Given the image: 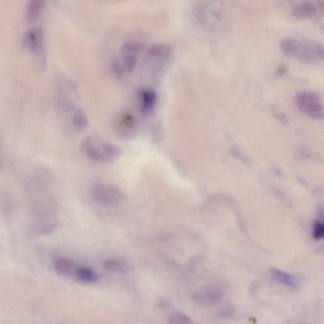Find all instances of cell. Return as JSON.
<instances>
[{
    "mask_svg": "<svg viewBox=\"0 0 324 324\" xmlns=\"http://www.w3.org/2000/svg\"><path fill=\"white\" fill-rule=\"evenodd\" d=\"M280 45L285 55L299 61L314 64L323 61V47L320 43L286 37Z\"/></svg>",
    "mask_w": 324,
    "mask_h": 324,
    "instance_id": "6da1fadb",
    "label": "cell"
},
{
    "mask_svg": "<svg viewBox=\"0 0 324 324\" xmlns=\"http://www.w3.org/2000/svg\"><path fill=\"white\" fill-rule=\"evenodd\" d=\"M295 103L300 111L312 119L323 118L322 100L316 93L311 91H300L295 97Z\"/></svg>",
    "mask_w": 324,
    "mask_h": 324,
    "instance_id": "7a4b0ae2",
    "label": "cell"
},
{
    "mask_svg": "<svg viewBox=\"0 0 324 324\" xmlns=\"http://www.w3.org/2000/svg\"><path fill=\"white\" fill-rule=\"evenodd\" d=\"M92 195L98 203L105 206H117L124 201L121 189L108 184H97L92 189Z\"/></svg>",
    "mask_w": 324,
    "mask_h": 324,
    "instance_id": "3957f363",
    "label": "cell"
},
{
    "mask_svg": "<svg viewBox=\"0 0 324 324\" xmlns=\"http://www.w3.org/2000/svg\"><path fill=\"white\" fill-rule=\"evenodd\" d=\"M224 292L216 285H207L200 288L192 294V299L198 305L207 307L214 305L221 301Z\"/></svg>",
    "mask_w": 324,
    "mask_h": 324,
    "instance_id": "277c9868",
    "label": "cell"
},
{
    "mask_svg": "<svg viewBox=\"0 0 324 324\" xmlns=\"http://www.w3.org/2000/svg\"><path fill=\"white\" fill-rule=\"evenodd\" d=\"M319 10L323 11V1H304L295 4L292 7L291 13L296 18L309 19L314 18Z\"/></svg>",
    "mask_w": 324,
    "mask_h": 324,
    "instance_id": "5b68a950",
    "label": "cell"
},
{
    "mask_svg": "<svg viewBox=\"0 0 324 324\" xmlns=\"http://www.w3.org/2000/svg\"><path fill=\"white\" fill-rule=\"evenodd\" d=\"M270 275L271 279L277 284L285 285L293 289H296L299 287V283L296 278L284 271L271 268Z\"/></svg>",
    "mask_w": 324,
    "mask_h": 324,
    "instance_id": "8992f818",
    "label": "cell"
},
{
    "mask_svg": "<svg viewBox=\"0 0 324 324\" xmlns=\"http://www.w3.org/2000/svg\"><path fill=\"white\" fill-rule=\"evenodd\" d=\"M55 268L60 274L76 279L79 267L74 260L64 258L59 259L55 262Z\"/></svg>",
    "mask_w": 324,
    "mask_h": 324,
    "instance_id": "52a82bcc",
    "label": "cell"
},
{
    "mask_svg": "<svg viewBox=\"0 0 324 324\" xmlns=\"http://www.w3.org/2000/svg\"><path fill=\"white\" fill-rule=\"evenodd\" d=\"M43 40V32L40 28H34L26 33L24 43L25 45L33 51L40 49Z\"/></svg>",
    "mask_w": 324,
    "mask_h": 324,
    "instance_id": "ba28073f",
    "label": "cell"
},
{
    "mask_svg": "<svg viewBox=\"0 0 324 324\" xmlns=\"http://www.w3.org/2000/svg\"><path fill=\"white\" fill-rule=\"evenodd\" d=\"M142 105L141 112L144 115H149L153 112L157 101V95L155 91L152 90L144 91L141 96Z\"/></svg>",
    "mask_w": 324,
    "mask_h": 324,
    "instance_id": "9c48e42d",
    "label": "cell"
},
{
    "mask_svg": "<svg viewBox=\"0 0 324 324\" xmlns=\"http://www.w3.org/2000/svg\"><path fill=\"white\" fill-rule=\"evenodd\" d=\"M103 154L104 155L105 162H112L121 155V149L113 144L105 143L100 145Z\"/></svg>",
    "mask_w": 324,
    "mask_h": 324,
    "instance_id": "30bf717a",
    "label": "cell"
},
{
    "mask_svg": "<svg viewBox=\"0 0 324 324\" xmlns=\"http://www.w3.org/2000/svg\"><path fill=\"white\" fill-rule=\"evenodd\" d=\"M171 52V47L169 45L155 44L149 48L147 55L151 57L165 58L169 56Z\"/></svg>",
    "mask_w": 324,
    "mask_h": 324,
    "instance_id": "8fae6325",
    "label": "cell"
},
{
    "mask_svg": "<svg viewBox=\"0 0 324 324\" xmlns=\"http://www.w3.org/2000/svg\"><path fill=\"white\" fill-rule=\"evenodd\" d=\"M103 268L105 270L112 271V272H127L129 270L128 264L123 261L115 260V259L105 261L103 263Z\"/></svg>",
    "mask_w": 324,
    "mask_h": 324,
    "instance_id": "7c38bea8",
    "label": "cell"
},
{
    "mask_svg": "<svg viewBox=\"0 0 324 324\" xmlns=\"http://www.w3.org/2000/svg\"><path fill=\"white\" fill-rule=\"evenodd\" d=\"M43 7L42 0H32L26 9V17L29 21H34L39 16Z\"/></svg>",
    "mask_w": 324,
    "mask_h": 324,
    "instance_id": "4fadbf2b",
    "label": "cell"
},
{
    "mask_svg": "<svg viewBox=\"0 0 324 324\" xmlns=\"http://www.w3.org/2000/svg\"><path fill=\"white\" fill-rule=\"evenodd\" d=\"M145 43L141 42H127L123 43L121 47V52L126 55L138 54L145 49Z\"/></svg>",
    "mask_w": 324,
    "mask_h": 324,
    "instance_id": "5bb4252c",
    "label": "cell"
},
{
    "mask_svg": "<svg viewBox=\"0 0 324 324\" xmlns=\"http://www.w3.org/2000/svg\"><path fill=\"white\" fill-rule=\"evenodd\" d=\"M76 279L86 283H94L97 281L98 276L92 270L86 267H79Z\"/></svg>",
    "mask_w": 324,
    "mask_h": 324,
    "instance_id": "9a60e30c",
    "label": "cell"
},
{
    "mask_svg": "<svg viewBox=\"0 0 324 324\" xmlns=\"http://www.w3.org/2000/svg\"><path fill=\"white\" fill-rule=\"evenodd\" d=\"M73 124L74 126L79 130H83L88 126V119L87 115L82 110H78L73 116Z\"/></svg>",
    "mask_w": 324,
    "mask_h": 324,
    "instance_id": "2e32d148",
    "label": "cell"
},
{
    "mask_svg": "<svg viewBox=\"0 0 324 324\" xmlns=\"http://www.w3.org/2000/svg\"><path fill=\"white\" fill-rule=\"evenodd\" d=\"M169 324H194L189 316L181 312H174L168 318Z\"/></svg>",
    "mask_w": 324,
    "mask_h": 324,
    "instance_id": "e0dca14e",
    "label": "cell"
},
{
    "mask_svg": "<svg viewBox=\"0 0 324 324\" xmlns=\"http://www.w3.org/2000/svg\"><path fill=\"white\" fill-rule=\"evenodd\" d=\"M123 63L127 72L131 73L138 63V58L134 55H126L123 59Z\"/></svg>",
    "mask_w": 324,
    "mask_h": 324,
    "instance_id": "ac0fdd59",
    "label": "cell"
},
{
    "mask_svg": "<svg viewBox=\"0 0 324 324\" xmlns=\"http://www.w3.org/2000/svg\"><path fill=\"white\" fill-rule=\"evenodd\" d=\"M234 314V307L230 304H225L218 309L217 315L219 317L222 318H230Z\"/></svg>",
    "mask_w": 324,
    "mask_h": 324,
    "instance_id": "d6986e66",
    "label": "cell"
},
{
    "mask_svg": "<svg viewBox=\"0 0 324 324\" xmlns=\"http://www.w3.org/2000/svg\"><path fill=\"white\" fill-rule=\"evenodd\" d=\"M112 71L114 72L115 76L117 78H121L123 76L124 71L123 67L118 61H114L112 65Z\"/></svg>",
    "mask_w": 324,
    "mask_h": 324,
    "instance_id": "ffe728a7",
    "label": "cell"
},
{
    "mask_svg": "<svg viewBox=\"0 0 324 324\" xmlns=\"http://www.w3.org/2000/svg\"><path fill=\"white\" fill-rule=\"evenodd\" d=\"M324 229L323 224L316 222L313 227V236L316 239H320L323 236Z\"/></svg>",
    "mask_w": 324,
    "mask_h": 324,
    "instance_id": "44dd1931",
    "label": "cell"
},
{
    "mask_svg": "<svg viewBox=\"0 0 324 324\" xmlns=\"http://www.w3.org/2000/svg\"><path fill=\"white\" fill-rule=\"evenodd\" d=\"M302 324H306V323H302Z\"/></svg>",
    "mask_w": 324,
    "mask_h": 324,
    "instance_id": "7402d4cb",
    "label": "cell"
}]
</instances>
